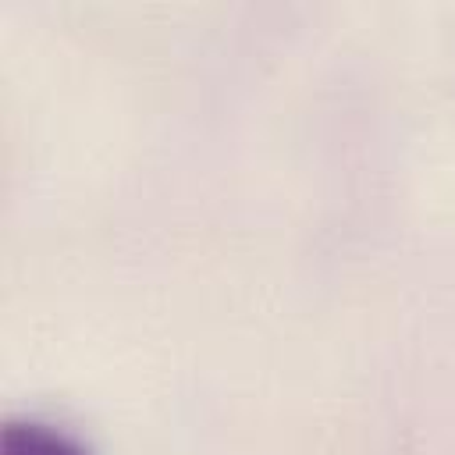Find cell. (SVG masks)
I'll return each mask as SVG.
<instances>
[{"label":"cell","instance_id":"1","mask_svg":"<svg viewBox=\"0 0 455 455\" xmlns=\"http://www.w3.org/2000/svg\"><path fill=\"white\" fill-rule=\"evenodd\" d=\"M0 455H92V451L53 423L7 419L0 430Z\"/></svg>","mask_w":455,"mask_h":455}]
</instances>
